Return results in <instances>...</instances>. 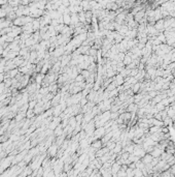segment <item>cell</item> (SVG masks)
Returning <instances> with one entry per match:
<instances>
[{
  "label": "cell",
  "instance_id": "cell-6",
  "mask_svg": "<svg viewBox=\"0 0 175 177\" xmlns=\"http://www.w3.org/2000/svg\"><path fill=\"white\" fill-rule=\"evenodd\" d=\"M138 109H139L138 105L135 104V102H132V104H130L129 106H128L126 110H127L128 112H130V113H136Z\"/></svg>",
  "mask_w": 175,
  "mask_h": 177
},
{
  "label": "cell",
  "instance_id": "cell-40",
  "mask_svg": "<svg viewBox=\"0 0 175 177\" xmlns=\"http://www.w3.org/2000/svg\"><path fill=\"white\" fill-rule=\"evenodd\" d=\"M129 168H131V169H135V168H136V163H135V161H132V163H131L130 165H129Z\"/></svg>",
  "mask_w": 175,
  "mask_h": 177
},
{
  "label": "cell",
  "instance_id": "cell-4",
  "mask_svg": "<svg viewBox=\"0 0 175 177\" xmlns=\"http://www.w3.org/2000/svg\"><path fill=\"white\" fill-rule=\"evenodd\" d=\"M91 146H92V147L97 151L98 149H100L101 147H103V143H102V141H101V139H96V140H94V141L92 142Z\"/></svg>",
  "mask_w": 175,
  "mask_h": 177
},
{
  "label": "cell",
  "instance_id": "cell-29",
  "mask_svg": "<svg viewBox=\"0 0 175 177\" xmlns=\"http://www.w3.org/2000/svg\"><path fill=\"white\" fill-rule=\"evenodd\" d=\"M138 73H139V68H138V67L132 68V70H131V73H130V76H131V77H135Z\"/></svg>",
  "mask_w": 175,
  "mask_h": 177
},
{
  "label": "cell",
  "instance_id": "cell-8",
  "mask_svg": "<svg viewBox=\"0 0 175 177\" xmlns=\"http://www.w3.org/2000/svg\"><path fill=\"white\" fill-rule=\"evenodd\" d=\"M63 133H64V127H63V125H62V124L60 123V124H59V125L54 129V135H55V137H58V136L63 135Z\"/></svg>",
  "mask_w": 175,
  "mask_h": 177
},
{
  "label": "cell",
  "instance_id": "cell-2",
  "mask_svg": "<svg viewBox=\"0 0 175 177\" xmlns=\"http://www.w3.org/2000/svg\"><path fill=\"white\" fill-rule=\"evenodd\" d=\"M106 134V129L104 126H101V127H96L95 130H94V134L93 136L95 137V139H101L103 136Z\"/></svg>",
  "mask_w": 175,
  "mask_h": 177
},
{
  "label": "cell",
  "instance_id": "cell-25",
  "mask_svg": "<svg viewBox=\"0 0 175 177\" xmlns=\"http://www.w3.org/2000/svg\"><path fill=\"white\" fill-rule=\"evenodd\" d=\"M37 99H31L29 101V109H34L35 108V106L37 105Z\"/></svg>",
  "mask_w": 175,
  "mask_h": 177
},
{
  "label": "cell",
  "instance_id": "cell-31",
  "mask_svg": "<svg viewBox=\"0 0 175 177\" xmlns=\"http://www.w3.org/2000/svg\"><path fill=\"white\" fill-rule=\"evenodd\" d=\"M80 74H82L83 75V78H85V80H87L88 79V78H89V76H90V71L89 70H82V73H80Z\"/></svg>",
  "mask_w": 175,
  "mask_h": 177
},
{
  "label": "cell",
  "instance_id": "cell-30",
  "mask_svg": "<svg viewBox=\"0 0 175 177\" xmlns=\"http://www.w3.org/2000/svg\"><path fill=\"white\" fill-rule=\"evenodd\" d=\"M147 93H148V95L152 98V97H155V96L157 95V94H159V93H160V91H157V90L154 89V90H151V91H148Z\"/></svg>",
  "mask_w": 175,
  "mask_h": 177
},
{
  "label": "cell",
  "instance_id": "cell-37",
  "mask_svg": "<svg viewBox=\"0 0 175 177\" xmlns=\"http://www.w3.org/2000/svg\"><path fill=\"white\" fill-rule=\"evenodd\" d=\"M126 173H127V176H134V171L133 169H131V168H128V169L126 170Z\"/></svg>",
  "mask_w": 175,
  "mask_h": 177
},
{
  "label": "cell",
  "instance_id": "cell-7",
  "mask_svg": "<svg viewBox=\"0 0 175 177\" xmlns=\"http://www.w3.org/2000/svg\"><path fill=\"white\" fill-rule=\"evenodd\" d=\"M90 48L91 47L90 46H79L78 48H77V50L79 51L80 54H83V55H89V51H90Z\"/></svg>",
  "mask_w": 175,
  "mask_h": 177
},
{
  "label": "cell",
  "instance_id": "cell-19",
  "mask_svg": "<svg viewBox=\"0 0 175 177\" xmlns=\"http://www.w3.org/2000/svg\"><path fill=\"white\" fill-rule=\"evenodd\" d=\"M163 122H164V125L169 126L170 124H172V119H171L170 116H167L166 118H164V119H163Z\"/></svg>",
  "mask_w": 175,
  "mask_h": 177
},
{
  "label": "cell",
  "instance_id": "cell-18",
  "mask_svg": "<svg viewBox=\"0 0 175 177\" xmlns=\"http://www.w3.org/2000/svg\"><path fill=\"white\" fill-rule=\"evenodd\" d=\"M117 96H118V98H120L122 102H125L128 97H129V96H128V95L126 94V93H125V91L120 92V93H118V95H117Z\"/></svg>",
  "mask_w": 175,
  "mask_h": 177
},
{
  "label": "cell",
  "instance_id": "cell-12",
  "mask_svg": "<svg viewBox=\"0 0 175 177\" xmlns=\"http://www.w3.org/2000/svg\"><path fill=\"white\" fill-rule=\"evenodd\" d=\"M121 166H122L121 164H118L117 161H114V163L111 165V173L112 174H117L118 172V170L121 169Z\"/></svg>",
  "mask_w": 175,
  "mask_h": 177
},
{
  "label": "cell",
  "instance_id": "cell-23",
  "mask_svg": "<svg viewBox=\"0 0 175 177\" xmlns=\"http://www.w3.org/2000/svg\"><path fill=\"white\" fill-rule=\"evenodd\" d=\"M75 119H76V122H79L82 123L83 122V114L80 112V113H78L77 115H75Z\"/></svg>",
  "mask_w": 175,
  "mask_h": 177
},
{
  "label": "cell",
  "instance_id": "cell-39",
  "mask_svg": "<svg viewBox=\"0 0 175 177\" xmlns=\"http://www.w3.org/2000/svg\"><path fill=\"white\" fill-rule=\"evenodd\" d=\"M154 117L156 118V119L162 120V115H161V113H160V112H158V113H156V114L154 115Z\"/></svg>",
  "mask_w": 175,
  "mask_h": 177
},
{
  "label": "cell",
  "instance_id": "cell-3",
  "mask_svg": "<svg viewBox=\"0 0 175 177\" xmlns=\"http://www.w3.org/2000/svg\"><path fill=\"white\" fill-rule=\"evenodd\" d=\"M63 112V109H62V105L59 104L55 107H53V116L54 117H57V116H60Z\"/></svg>",
  "mask_w": 175,
  "mask_h": 177
},
{
  "label": "cell",
  "instance_id": "cell-17",
  "mask_svg": "<svg viewBox=\"0 0 175 177\" xmlns=\"http://www.w3.org/2000/svg\"><path fill=\"white\" fill-rule=\"evenodd\" d=\"M118 93H120V91H118L117 87L113 90H111V91H109V97H115V96L118 95Z\"/></svg>",
  "mask_w": 175,
  "mask_h": 177
},
{
  "label": "cell",
  "instance_id": "cell-13",
  "mask_svg": "<svg viewBox=\"0 0 175 177\" xmlns=\"http://www.w3.org/2000/svg\"><path fill=\"white\" fill-rule=\"evenodd\" d=\"M140 82H136L135 84H133L132 87H131V89L133 90V92L134 93H138L140 91Z\"/></svg>",
  "mask_w": 175,
  "mask_h": 177
},
{
  "label": "cell",
  "instance_id": "cell-14",
  "mask_svg": "<svg viewBox=\"0 0 175 177\" xmlns=\"http://www.w3.org/2000/svg\"><path fill=\"white\" fill-rule=\"evenodd\" d=\"M115 145H117V142L112 141V140H109V141L105 144V146L109 149V150H112V149H113V148L115 147Z\"/></svg>",
  "mask_w": 175,
  "mask_h": 177
},
{
  "label": "cell",
  "instance_id": "cell-34",
  "mask_svg": "<svg viewBox=\"0 0 175 177\" xmlns=\"http://www.w3.org/2000/svg\"><path fill=\"white\" fill-rule=\"evenodd\" d=\"M74 81H76V82H83V81H86V80H85V78H83V76L82 74H78L77 77L74 79Z\"/></svg>",
  "mask_w": 175,
  "mask_h": 177
},
{
  "label": "cell",
  "instance_id": "cell-16",
  "mask_svg": "<svg viewBox=\"0 0 175 177\" xmlns=\"http://www.w3.org/2000/svg\"><path fill=\"white\" fill-rule=\"evenodd\" d=\"M133 61V59H132V57L131 56H129V55H127L126 54V56H125V58H124V60H123V62H124V64L125 65H128V64H130L131 62Z\"/></svg>",
  "mask_w": 175,
  "mask_h": 177
},
{
  "label": "cell",
  "instance_id": "cell-32",
  "mask_svg": "<svg viewBox=\"0 0 175 177\" xmlns=\"http://www.w3.org/2000/svg\"><path fill=\"white\" fill-rule=\"evenodd\" d=\"M120 107H121V106H118L117 104H112L111 105V108H110V112H117V111H118Z\"/></svg>",
  "mask_w": 175,
  "mask_h": 177
},
{
  "label": "cell",
  "instance_id": "cell-21",
  "mask_svg": "<svg viewBox=\"0 0 175 177\" xmlns=\"http://www.w3.org/2000/svg\"><path fill=\"white\" fill-rule=\"evenodd\" d=\"M133 171H134V176H136V177L143 176V173H142V170H141V169H138V168H135V169H134Z\"/></svg>",
  "mask_w": 175,
  "mask_h": 177
},
{
  "label": "cell",
  "instance_id": "cell-35",
  "mask_svg": "<svg viewBox=\"0 0 175 177\" xmlns=\"http://www.w3.org/2000/svg\"><path fill=\"white\" fill-rule=\"evenodd\" d=\"M117 177H123V176H127V173H126V171L120 169L118 172L117 173Z\"/></svg>",
  "mask_w": 175,
  "mask_h": 177
},
{
  "label": "cell",
  "instance_id": "cell-22",
  "mask_svg": "<svg viewBox=\"0 0 175 177\" xmlns=\"http://www.w3.org/2000/svg\"><path fill=\"white\" fill-rule=\"evenodd\" d=\"M155 107L157 108V110H158L159 112H161V111L165 110V108H166V107H165V106H164L163 104H162L161 102H158V104H156V106H155Z\"/></svg>",
  "mask_w": 175,
  "mask_h": 177
},
{
  "label": "cell",
  "instance_id": "cell-1",
  "mask_svg": "<svg viewBox=\"0 0 175 177\" xmlns=\"http://www.w3.org/2000/svg\"><path fill=\"white\" fill-rule=\"evenodd\" d=\"M58 149H59V147L57 146V144H56V143H53V144L48 148V150H46L48 155L51 158L52 157H56V154H57V152H58Z\"/></svg>",
  "mask_w": 175,
  "mask_h": 177
},
{
  "label": "cell",
  "instance_id": "cell-28",
  "mask_svg": "<svg viewBox=\"0 0 175 177\" xmlns=\"http://www.w3.org/2000/svg\"><path fill=\"white\" fill-rule=\"evenodd\" d=\"M157 37H158V39L160 40V42H161L162 43H166V36H165V34L161 33V34H159V36H157Z\"/></svg>",
  "mask_w": 175,
  "mask_h": 177
},
{
  "label": "cell",
  "instance_id": "cell-20",
  "mask_svg": "<svg viewBox=\"0 0 175 177\" xmlns=\"http://www.w3.org/2000/svg\"><path fill=\"white\" fill-rule=\"evenodd\" d=\"M97 52H98V50L96 48H94V47H91L90 48V51H89V55L93 56V57H97Z\"/></svg>",
  "mask_w": 175,
  "mask_h": 177
},
{
  "label": "cell",
  "instance_id": "cell-36",
  "mask_svg": "<svg viewBox=\"0 0 175 177\" xmlns=\"http://www.w3.org/2000/svg\"><path fill=\"white\" fill-rule=\"evenodd\" d=\"M156 29H157V30H160V31L163 30V21L159 22V23L156 25Z\"/></svg>",
  "mask_w": 175,
  "mask_h": 177
},
{
  "label": "cell",
  "instance_id": "cell-11",
  "mask_svg": "<svg viewBox=\"0 0 175 177\" xmlns=\"http://www.w3.org/2000/svg\"><path fill=\"white\" fill-rule=\"evenodd\" d=\"M122 149H123V146H122V142H121V141H117V145H115V147L112 149V151H113V153L121 154V153H122Z\"/></svg>",
  "mask_w": 175,
  "mask_h": 177
},
{
  "label": "cell",
  "instance_id": "cell-24",
  "mask_svg": "<svg viewBox=\"0 0 175 177\" xmlns=\"http://www.w3.org/2000/svg\"><path fill=\"white\" fill-rule=\"evenodd\" d=\"M120 116V113L117 111V112H110V119L111 120H115L117 119V117Z\"/></svg>",
  "mask_w": 175,
  "mask_h": 177
},
{
  "label": "cell",
  "instance_id": "cell-38",
  "mask_svg": "<svg viewBox=\"0 0 175 177\" xmlns=\"http://www.w3.org/2000/svg\"><path fill=\"white\" fill-rule=\"evenodd\" d=\"M161 113V115H162V120L164 119V118H166L167 116H168V114H167V110H166V108H165V110H163V111H161L160 112Z\"/></svg>",
  "mask_w": 175,
  "mask_h": 177
},
{
  "label": "cell",
  "instance_id": "cell-26",
  "mask_svg": "<svg viewBox=\"0 0 175 177\" xmlns=\"http://www.w3.org/2000/svg\"><path fill=\"white\" fill-rule=\"evenodd\" d=\"M161 102L165 106V107H169V106H170V101H169V97H168V96H167V97H165V98L162 99Z\"/></svg>",
  "mask_w": 175,
  "mask_h": 177
},
{
  "label": "cell",
  "instance_id": "cell-9",
  "mask_svg": "<svg viewBox=\"0 0 175 177\" xmlns=\"http://www.w3.org/2000/svg\"><path fill=\"white\" fill-rule=\"evenodd\" d=\"M100 116H101L100 119H102L104 122H107L108 120H110V111H104V112H102V113L100 114Z\"/></svg>",
  "mask_w": 175,
  "mask_h": 177
},
{
  "label": "cell",
  "instance_id": "cell-15",
  "mask_svg": "<svg viewBox=\"0 0 175 177\" xmlns=\"http://www.w3.org/2000/svg\"><path fill=\"white\" fill-rule=\"evenodd\" d=\"M34 116H35V113H34L33 109H28L27 112H26V118L31 119V118H33Z\"/></svg>",
  "mask_w": 175,
  "mask_h": 177
},
{
  "label": "cell",
  "instance_id": "cell-33",
  "mask_svg": "<svg viewBox=\"0 0 175 177\" xmlns=\"http://www.w3.org/2000/svg\"><path fill=\"white\" fill-rule=\"evenodd\" d=\"M169 155H171V154H169V153H167V152L166 151H163V152H162V154H161V156H160V158H161V160H165V161H166L167 160V158L168 157H169Z\"/></svg>",
  "mask_w": 175,
  "mask_h": 177
},
{
  "label": "cell",
  "instance_id": "cell-10",
  "mask_svg": "<svg viewBox=\"0 0 175 177\" xmlns=\"http://www.w3.org/2000/svg\"><path fill=\"white\" fill-rule=\"evenodd\" d=\"M152 155L151 153H145V155L141 158V161L144 163L145 165H148V164H151V161H152Z\"/></svg>",
  "mask_w": 175,
  "mask_h": 177
},
{
  "label": "cell",
  "instance_id": "cell-5",
  "mask_svg": "<svg viewBox=\"0 0 175 177\" xmlns=\"http://www.w3.org/2000/svg\"><path fill=\"white\" fill-rule=\"evenodd\" d=\"M164 150L163 149H161L160 147H158V146H155V148H154V150H152L151 152V154L152 155V157H160L161 156V154H162V152H163Z\"/></svg>",
  "mask_w": 175,
  "mask_h": 177
},
{
  "label": "cell",
  "instance_id": "cell-27",
  "mask_svg": "<svg viewBox=\"0 0 175 177\" xmlns=\"http://www.w3.org/2000/svg\"><path fill=\"white\" fill-rule=\"evenodd\" d=\"M88 102H89V101H88V97H87V96H83V97L80 98V102H79L80 107H83L85 105H87Z\"/></svg>",
  "mask_w": 175,
  "mask_h": 177
}]
</instances>
